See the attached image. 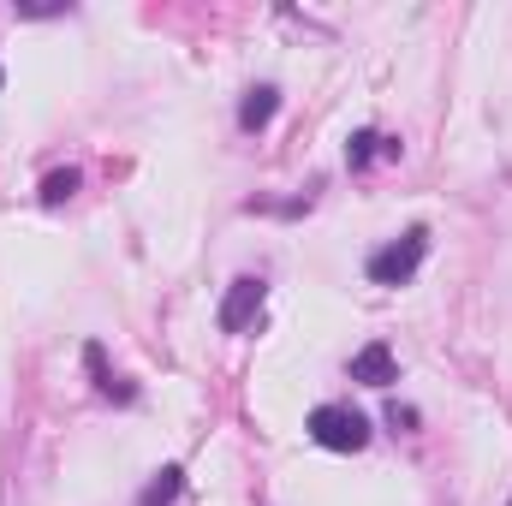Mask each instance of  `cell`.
Returning <instances> with one entry per match:
<instances>
[{
	"mask_svg": "<svg viewBox=\"0 0 512 506\" xmlns=\"http://www.w3.org/2000/svg\"><path fill=\"white\" fill-rule=\"evenodd\" d=\"M304 429H310V441L328 447V453H364V447H370V417L352 411V405H316V411L304 417Z\"/></svg>",
	"mask_w": 512,
	"mask_h": 506,
	"instance_id": "6da1fadb",
	"label": "cell"
},
{
	"mask_svg": "<svg viewBox=\"0 0 512 506\" xmlns=\"http://www.w3.org/2000/svg\"><path fill=\"white\" fill-rule=\"evenodd\" d=\"M423 256H429V227H411L405 239H393L382 251L364 262V274L376 280V286H405L417 268H423Z\"/></svg>",
	"mask_w": 512,
	"mask_h": 506,
	"instance_id": "7a4b0ae2",
	"label": "cell"
},
{
	"mask_svg": "<svg viewBox=\"0 0 512 506\" xmlns=\"http://www.w3.org/2000/svg\"><path fill=\"white\" fill-rule=\"evenodd\" d=\"M262 298H268V280L262 274H239L227 286V298H221V334H245L256 322V310H262Z\"/></svg>",
	"mask_w": 512,
	"mask_h": 506,
	"instance_id": "3957f363",
	"label": "cell"
},
{
	"mask_svg": "<svg viewBox=\"0 0 512 506\" xmlns=\"http://www.w3.org/2000/svg\"><path fill=\"white\" fill-rule=\"evenodd\" d=\"M352 381H364V387H393L399 381V358H393V346H382V340H370L364 352H352Z\"/></svg>",
	"mask_w": 512,
	"mask_h": 506,
	"instance_id": "277c9868",
	"label": "cell"
},
{
	"mask_svg": "<svg viewBox=\"0 0 512 506\" xmlns=\"http://www.w3.org/2000/svg\"><path fill=\"white\" fill-rule=\"evenodd\" d=\"M274 114H280V90H274V84H251V90H245V102H239V131H268V120H274Z\"/></svg>",
	"mask_w": 512,
	"mask_h": 506,
	"instance_id": "5b68a950",
	"label": "cell"
},
{
	"mask_svg": "<svg viewBox=\"0 0 512 506\" xmlns=\"http://www.w3.org/2000/svg\"><path fill=\"white\" fill-rule=\"evenodd\" d=\"M84 364H90V376H96V393H102V399H114V405H137V387H131L126 376L108 370V352H102V346H84Z\"/></svg>",
	"mask_w": 512,
	"mask_h": 506,
	"instance_id": "8992f818",
	"label": "cell"
},
{
	"mask_svg": "<svg viewBox=\"0 0 512 506\" xmlns=\"http://www.w3.org/2000/svg\"><path fill=\"white\" fill-rule=\"evenodd\" d=\"M399 161V137H382V131H352V143H346V167L352 173H364L370 161Z\"/></svg>",
	"mask_w": 512,
	"mask_h": 506,
	"instance_id": "52a82bcc",
	"label": "cell"
},
{
	"mask_svg": "<svg viewBox=\"0 0 512 506\" xmlns=\"http://www.w3.org/2000/svg\"><path fill=\"white\" fill-rule=\"evenodd\" d=\"M179 489H185V471H179V465H167V471H155V483L137 495V506H173V501H179Z\"/></svg>",
	"mask_w": 512,
	"mask_h": 506,
	"instance_id": "ba28073f",
	"label": "cell"
},
{
	"mask_svg": "<svg viewBox=\"0 0 512 506\" xmlns=\"http://www.w3.org/2000/svg\"><path fill=\"white\" fill-rule=\"evenodd\" d=\"M72 191H78V167H60V173H48V179H42V203H48V209H60Z\"/></svg>",
	"mask_w": 512,
	"mask_h": 506,
	"instance_id": "9c48e42d",
	"label": "cell"
},
{
	"mask_svg": "<svg viewBox=\"0 0 512 506\" xmlns=\"http://www.w3.org/2000/svg\"><path fill=\"white\" fill-rule=\"evenodd\" d=\"M387 423H393V429H411V423H417V411H411V405H399V399H393V405H387Z\"/></svg>",
	"mask_w": 512,
	"mask_h": 506,
	"instance_id": "30bf717a",
	"label": "cell"
}]
</instances>
